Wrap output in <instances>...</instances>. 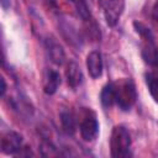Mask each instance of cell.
<instances>
[{"mask_svg":"<svg viewBox=\"0 0 158 158\" xmlns=\"http://www.w3.org/2000/svg\"><path fill=\"white\" fill-rule=\"evenodd\" d=\"M130 147H131V136L128 130L122 126L117 125L112 128L111 137H110V151L114 158H122L130 156Z\"/></svg>","mask_w":158,"mask_h":158,"instance_id":"cell-1","label":"cell"},{"mask_svg":"<svg viewBox=\"0 0 158 158\" xmlns=\"http://www.w3.org/2000/svg\"><path fill=\"white\" fill-rule=\"evenodd\" d=\"M115 84L116 104L121 110H130L137 100V91L131 79H121Z\"/></svg>","mask_w":158,"mask_h":158,"instance_id":"cell-2","label":"cell"},{"mask_svg":"<svg viewBox=\"0 0 158 158\" xmlns=\"http://www.w3.org/2000/svg\"><path fill=\"white\" fill-rule=\"evenodd\" d=\"M80 136L84 141L91 142L98 137L99 133V122L93 111H86L80 121Z\"/></svg>","mask_w":158,"mask_h":158,"instance_id":"cell-3","label":"cell"},{"mask_svg":"<svg viewBox=\"0 0 158 158\" xmlns=\"http://www.w3.org/2000/svg\"><path fill=\"white\" fill-rule=\"evenodd\" d=\"M106 23L111 27L116 26L125 7L123 0H101Z\"/></svg>","mask_w":158,"mask_h":158,"instance_id":"cell-4","label":"cell"},{"mask_svg":"<svg viewBox=\"0 0 158 158\" xmlns=\"http://www.w3.org/2000/svg\"><path fill=\"white\" fill-rule=\"evenodd\" d=\"M22 149V136L15 131H7L1 136V152L16 154Z\"/></svg>","mask_w":158,"mask_h":158,"instance_id":"cell-5","label":"cell"},{"mask_svg":"<svg viewBox=\"0 0 158 158\" xmlns=\"http://www.w3.org/2000/svg\"><path fill=\"white\" fill-rule=\"evenodd\" d=\"M86 68L93 79H98L102 74V58L100 52L93 51L86 57Z\"/></svg>","mask_w":158,"mask_h":158,"instance_id":"cell-6","label":"cell"},{"mask_svg":"<svg viewBox=\"0 0 158 158\" xmlns=\"http://www.w3.org/2000/svg\"><path fill=\"white\" fill-rule=\"evenodd\" d=\"M65 79H67L68 85L72 89H75L81 84L83 73H81V69H80V67H79V64L77 62L70 60L68 63L67 69H65Z\"/></svg>","mask_w":158,"mask_h":158,"instance_id":"cell-7","label":"cell"},{"mask_svg":"<svg viewBox=\"0 0 158 158\" xmlns=\"http://www.w3.org/2000/svg\"><path fill=\"white\" fill-rule=\"evenodd\" d=\"M60 85V75L54 69H47L43 77V91L47 95H53Z\"/></svg>","mask_w":158,"mask_h":158,"instance_id":"cell-8","label":"cell"},{"mask_svg":"<svg viewBox=\"0 0 158 158\" xmlns=\"http://www.w3.org/2000/svg\"><path fill=\"white\" fill-rule=\"evenodd\" d=\"M46 48H47V52H48V56L51 58V60L57 64V65H62L64 63V59H65V54H64V51H63V47L57 43L53 38H48L46 41Z\"/></svg>","mask_w":158,"mask_h":158,"instance_id":"cell-9","label":"cell"},{"mask_svg":"<svg viewBox=\"0 0 158 158\" xmlns=\"http://www.w3.org/2000/svg\"><path fill=\"white\" fill-rule=\"evenodd\" d=\"M142 57L149 65L158 67V46L154 42H146L142 49Z\"/></svg>","mask_w":158,"mask_h":158,"instance_id":"cell-10","label":"cell"},{"mask_svg":"<svg viewBox=\"0 0 158 158\" xmlns=\"http://www.w3.org/2000/svg\"><path fill=\"white\" fill-rule=\"evenodd\" d=\"M100 99H101V104L104 107H111L112 105L116 104V94H115V84L114 83H109L102 88Z\"/></svg>","mask_w":158,"mask_h":158,"instance_id":"cell-11","label":"cell"},{"mask_svg":"<svg viewBox=\"0 0 158 158\" xmlns=\"http://www.w3.org/2000/svg\"><path fill=\"white\" fill-rule=\"evenodd\" d=\"M60 123H62V128L63 131L72 136L75 132V127H77V121H75V116L73 115L72 111H62L60 112Z\"/></svg>","mask_w":158,"mask_h":158,"instance_id":"cell-12","label":"cell"},{"mask_svg":"<svg viewBox=\"0 0 158 158\" xmlns=\"http://www.w3.org/2000/svg\"><path fill=\"white\" fill-rule=\"evenodd\" d=\"M146 84L148 86L151 96L158 104V74L157 73H147L146 74Z\"/></svg>","mask_w":158,"mask_h":158,"instance_id":"cell-13","label":"cell"},{"mask_svg":"<svg viewBox=\"0 0 158 158\" xmlns=\"http://www.w3.org/2000/svg\"><path fill=\"white\" fill-rule=\"evenodd\" d=\"M70 2L74 5V7L81 20H84V21L90 20L91 14H90V9L86 4V0H70Z\"/></svg>","mask_w":158,"mask_h":158,"instance_id":"cell-14","label":"cell"},{"mask_svg":"<svg viewBox=\"0 0 158 158\" xmlns=\"http://www.w3.org/2000/svg\"><path fill=\"white\" fill-rule=\"evenodd\" d=\"M133 27L136 30V32L142 37V40L144 42H154V36L152 33V31L142 22L139 21H135L133 22Z\"/></svg>","mask_w":158,"mask_h":158,"instance_id":"cell-15","label":"cell"},{"mask_svg":"<svg viewBox=\"0 0 158 158\" xmlns=\"http://www.w3.org/2000/svg\"><path fill=\"white\" fill-rule=\"evenodd\" d=\"M153 20H154V22L158 23V0L153 6Z\"/></svg>","mask_w":158,"mask_h":158,"instance_id":"cell-16","label":"cell"},{"mask_svg":"<svg viewBox=\"0 0 158 158\" xmlns=\"http://www.w3.org/2000/svg\"><path fill=\"white\" fill-rule=\"evenodd\" d=\"M0 4H1V7H2L4 10H7V9L10 7V0H1Z\"/></svg>","mask_w":158,"mask_h":158,"instance_id":"cell-17","label":"cell"},{"mask_svg":"<svg viewBox=\"0 0 158 158\" xmlns=\"http://www.w3.org/2000/svg\"><path fill=\"white\" fill-rule=\"evenodd\" d=\"M5 91H6V83H5V79L1 78V96L5 95Z\"/></svg>","mask_w":158,"mask_h":158,"instance_id":"cell-18","label":"cell"},{"mask_svg":"<svg viewBox=\"0 0 158 158\" xmlns=\"http://www.w3.org/2000/svg\"><path fill=\"white\" fill-rule=\"evenodd\" d=\"M46 2L51 7H57V0H46Z\"/></svg>","mask_w":158,"mask_h":158,"instance_id":"cell-19","label":"cell"}]
</instances>
